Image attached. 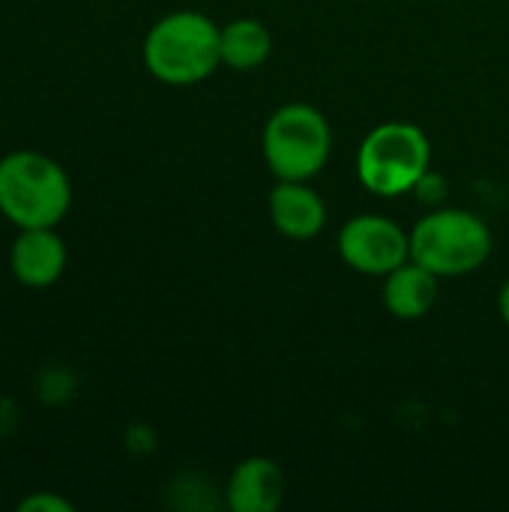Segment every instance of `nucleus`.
Here are the masks:
<instances>
[{
  "instance_id": "obj_1",
  "label": "nucleus",
  "mask_w": 509,
  "mask_h": 512,
  "mask_svg": "<svg viewBox=\"0 0 509 512\" xmlns=\"http://www.w3.org/2000/svg\"><path fill=\"white\" fill-rule=\"evenodd\" d=\"M222 30L195 9H180L159 18L144 39L147 72L171 87H192L222 63Z\"/></svg>"
},
{
  "instance_id": "obj_2",
  "label": "nucleus",
  "mask_w": 509,
  "mask_h": 512,
  "mask_svg": "<svg viewBox=\"0 0 509 512\" xmlns=\"http://www.w3.org/2000/svg\"><path fill=\"white\" fill-rule=\"evenodd\" d=\"M72 207L66 171L45 153L15 150L0 159V216L18 228H54Z\"/></svg>"
},
{
  "instance_id": "obj_3",
  "label": "nucleus",
  "mask_w": 509,
  "mask_h": 512,
  "mask_svg": "<svg viewBox=\"0 0 509 512\" xmlns=\"http://www.w3.org/2000/svg\"><path fill=\"white\" fill-rule=\"evenodd\" d=\"M492 255L489 225L459 207H441L423 216L411 231V258L438 279H456L480 270Z\"/></svg>"
},
{
  "instance_id": "obj_4",
  "label": "nucleus",
  "mask_w": 509,
  "mask_h": 512,
  "mask_svg": "<svg viewBox=\"0 0 509 512\" xmlns=\"http://www.w3.org/2000/svg\"><path fill=\"white\" fill-rule=\"evenodd\" d=\"M432 147L417 123L390 120L375 126L357 150L360 183L381 198H396L414 192L429 174Z\"/></svg>"
},
{
  "instance_id": "obj_5",
  "label": "nucleus",
  "mask_w": 509,
  "mask_h": 512,
  "mask_svg": "<svg viewBox=\"0 0 509 512\" xmlns=\"http://www.w3.org/2000/svg\"><path fill=\"white\" fill-rule=\"evenodd\" d=\"M330 123L306 102H288L276 108L264 126L261 150L276 180H309L330 156Z\"/></svg>"
},
{
  "instance_id": "obj_6",
  "label": "nucleus",
  "mask_w": 509,
  "mask_h": 512,
  "mask_svg": "<svg viewBox=\"0 0 509 512\" xmlns=\"http://www.w3.org/2000/svg\"><path fill=\"white\" fill-rule=\"evenodd\" d=\"M342 261L366 276H387L411 258V234L387 216L363 213L339 231Z\"/></svg>"
},
{
  "instance_id": "obj_7",
  "label": "nucleus",
  "mask_w": 509,
  "mask_h": 512,
  "mask_svg": "<svg viewBox=\"0 0 509 512\" xmlns=\"http://www.w3.org/2000/svg\"><path fill=\"white\" fill-rule=\"evenodd\" d=\"M9 270L24 288H48L66 270V243L54 228H21L9 249Z\"/></svg>"
},
{
  "instance_id": "obj_8",
  "label": "nucleus",
  "mask_w": 509,
  "mask_h": 512,
  "mask_svg": "<svg viewBox=\"0 0 509 512\" xmlns=\"http://www.w3.org/2000/svg\"><path fill=\"white\" fill-rule=\"evenodd\" d=\"M267 210L273 228L288 240H312L327 225L324 198L309 186V180H276Z\"/></svg>"
},
{
  "instance_id": "obj_9",
  "label": "nucleus",
  "mask_w": 509,
  "mask_h": 512,
  "mask_svg": "<svg viewBox=\"0 0 509 512\" xmlns=\"http://www.w3.org/2000/svg\"><path fill=\"white\" fill-rule=\"evenodd\" d=\"M288 495L285 471L267 456L243 459L228 477V507L234 512H276Z\"/></svg>"
},
{
  "instance_id": "obj_10",
  "label": "nucleus",
  "mask_w": 509,
  "mask_h": 512,
  "mask_svg": "<svg viewBox=\"0 0 509 512\" xmlns=\"http://www.w3.org/2000/svg\"><path fill=\"white\" fill-rule=\"evenodd\" d=\"M384 306L399 321H417L432 312L438 300V276L408 258L402 267L384 276Z\"/></svg>"
},
{
  "instance_id": "obj_11",
  "label": "nucleus",
  "mask_w": 509,
  "mask_h": 512,
  "mask_svg": "<svg viewBox=\"0 0 509 512\" xmlns=\"http://www.w3.org/2000/svg\"><path fill=\"white\" fill-rule=\"evenodd\" d=\"M219 48H222L225 66L237 72H249L267 63L273 39H270V30L258 18H234L231 24L222 27Z\"/></svg>"
},
{
  "instance_id": "obj_12",
  "label": "nucleus",
  "mask_w": 509,
  "mask_h": 512,
  "mask_svg": "<svg viewBox=\"0 0 509 512\" xmlns=\"http://www.w3.org/2000/svg\"><path fill=\"white\" fill-rule=\"evenodd\" d=\"M21 512H72V501H66L63 495H54V492H36L30 498H24L18 504Z\"/></svg>"
},
{
  "instance_id": "obj_13",
  "label": "nucleus",
  "mask_w": 509,
  "mask_h": 512,
  "mask_svg": "<svg viewBox=\"0 0 509 512\" xmlns=\"http://www.w3.org/2000/svg\"><path fill=\"white\" fill-rule=\"evenodd\" d=\"M498 312H501V321L509 327V279L501 288V297H498Z\"/></svg>"
}]
</instances>
